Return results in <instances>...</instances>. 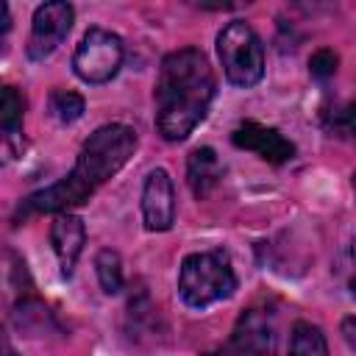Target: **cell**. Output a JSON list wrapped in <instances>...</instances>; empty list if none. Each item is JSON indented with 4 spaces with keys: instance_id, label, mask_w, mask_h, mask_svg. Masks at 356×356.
<instances>
[{
    "instance_id": "15",
    "label": "cell",
    "mask_w": 356,
    "mask_h": 356,
    "mask_svg": "<svg viewBox=\"0 0 356 356\" xmlns=\"http://www.w3.org/2000/svg\"><path fill=\"white\" fill-rule=\"evenodd\" d=\"M22 114H25V97L17 86H3L0 97V125L6 136H17L22 128Z\"/></svg>"
},
{
    "instance_id": "12",
    "label": "cell",
    "mask_w": 356,
    "mask_h": 356,
    "mask_svg": "<svg viewBox=\"0 0 356 356\" xmlns=\"http://www.w3.org/2000/svg\"><path fill=\"white\" fill-rule=\"evenodd\" d=\"M286 356H328V342L323 331L306 320H298L289 334V353Z\"/></svg>"
},
{
    "instance_id": "6",
    "label": "cell",
    "mask_w": 356,
    "mask_h": 356,
    "mask_svg": "<svg viewBox=\"0 0 356 356\" xmlns=\"http://www.w3.org/2000/svg\"><path fill=\"white\" fill-rule=\"evenodd\" d=\"M72 19H75V11L64 0H50V3L36 6L33 19H31V36H28V44H25L28 58L31 61L50 58L61 47V42L67 39V33L72 28Z\"/></svg>"
},
{
    "instance_id": "19",
    "label": "cell",
    "mask_w": 356,
    "mask_h": 356,
    "mask_svg": "<svg viewBox=\"0 0 356 356\" xmlns=\"http://www.w3.org/2000/svg\"><path fill=\"white\" fill-rule=\"evenodd\" d=\"M339 334H342L345 345L356 353V314H350V317H345V320L339 323Z\"/></svg>"
},
{
    "instance_id": "2",
    "label": "cell",
    "mask_w": 356,
    "mask_h": 356,
    "mask_svg": "<svg viewBox=\"0 0 356 356\" xmlns=\"http://www.w3.org/2000/svg\"><path fill=\"white\" fill-rule=\"evenodd\" d=\"M156 128L167 142H184L214 100V72L200 47H181L161 58L156 78Z\"/></svg>"
},
{
    "instance_id": "9",
    "label": "cell",
    "mask_w": 356,
    "mask_h": 356,
    "mask_svg": "<svg viewBox=\"0 0 356 356\" xmlns=\"http://www.w3.org/2000/svg\"><path fill=\"white\" fill-rule=\"evenodd\" d=\"M275 345V328L267 312L248 309L236 317L231 331V348L242 356H270Z\"/></svg>"
},
{
    "instance_id": "7",
    "label": "cell",
    "mask_w": 356,
    "mask_h": 356,
    "mask_svg": "<svg viewBox=\"0 0 356 356\" xmlns=\"http://www.w3.org/2000/svg\"><path fill=\"white\" fill-rule=\"evenodd\" d=\"M142 220L147 231H170L175 222V186L164 167L147 172L142 186Z\"/></svg>"
},
{
    "instance_id": "23",
    "label": "cell",
    "mask_w": 356,
    "mask_h": 356,
    "mask_svg": "<svg viewBox=\"0 0 356 356\" xmlns=\"http://www.w3.org/2000/svg\"><path fill=\"white\" fill-rule=\"evenodd\" d=\"M353 195H356V172H353Z\"/></svg>"
},
{
    "instance_id": "18",
    "label": "cell",
    "mask_w": 356,
    "mask_h": 356,
    "mask_svg": "<svg viewBox=\"0 0 356 356\" xmlns=\"http://www.w3.org/2000/svg\"><path fill=\"white\" fill-rule=\"evenodd\" d=\"M337 64H339V56H337L331 47H320V50H314L312 58H309V72H312V78H317V81H328V78L337 72Z\"/></svg>"
},
{
    "instance_id": "1",
    "label": "cell",
    "mask_w": 356,
    "mask_h": 356,
    "mask_svg": "<svg viewBox=\"0 0 356 356\" xmlns=\"http://www.w3.org/2000/svg\"><path fill=\"white\" fill-rule=\"evenodd\" d=\"M136 131L125 122H106L89 134L81 145L75 167L61 181L31 192L14 214V222L28 220L31 214H67L75 206H83L106 181H111L134 156Z\"/></svg>"
},
{
    "instance_id": "14",
    "label": "cell",
    "mask_w": 356,
    "mask_h": 356,
    "mask_svg": "<svg viewBox=\"0 0 356 356\" xmlns=\"http://www.w3.org/2000/svg\"><path fill=\"white\" fill-rule=\"evenodd\" d=\"M47 106H50V114H53L61 125L78 122V120L83 117V111H86L83 97H81L78 92H72V89H53Z\"/></svg>"
},
{
    "instance_id": "22",
    "label": "cell",
    "mask_w": 356,
    "mask_h": 356,
    "mask_svg": "<svg viewBox=\"0 0 356 356\" xmlns=\"http://www.w3.org/2000/svg\"><path fill=\"white\" fill-rule=\"evenodd\" d=\"M6 356H17L14 348H11V342H8V337H6Z\"/></svg>"
},
{
    "instance_id": "3",
    "label": "cell",
    "mask_w": 356,
    "mask_h": 356,
    "mask_svg": "<svg viewBox=\"0 0 356 356\" xmlns=\"http://www.w3.org/2000/svg\"><path fill=\"white\" fill-rule=\"evenodd\" d=\"M236 289V275L222 250L189 253L178 270V295L192 309H206L217 300L231 298Z\"/></svg>"
},
{
    "instance_id": "16",
    "label": "cell",
    "mask_w": 356,
    "mask_h": 356,
    "mask_svg": "<svg viewBox=\"0 0 356 356\" xmlns=\"http://www.w3.org/2000/svg\"><path fill=\"white\" fill-rule=\"evenodd\" d=\"M325 131L331 136H339V139L356 145V103H345V106L331 108L325 114Z\"/></svg>"
},
{
    "instance_id": "10",
    "label": "cell",
    "mask_w": 356,
    "mask_h": 356,
    "mask_svg": "<svg viewBox=\"0 0 356 356\" xmlns=\"http://www.w3.org/2000/svg\"><path fill=\"white\" fill-rule=\"evenodd\" d=\"M50 245H53V253L58 259V267H61V275L70 278L78 259H81V250L86 245V225L78 214H56L53 222H50Z\"/></svg>"
},
{
    "instance_id": "24",
    "label": "cell",
    "mask_w": 356,
    "mask_h": 356,
    "mask_svg": "<svg viewBox=\"0 0 356 356\" xmlns=\"http://www.w3.org/2000/svg\"><path fill=\"white\" fill-rule=\"evenodd\" d=\"M206 356H220V353H206Z\"/></svg>"
},
{
    "instance_id": "4",
    "label": "cell",
    "mask_w": 356,
    "mask_h": 356,
    "mask_svg": "<svg viewBox=\"0 0 356 356\" xmlns=\"http://www.w3.org/2000/svg\"><path fill=\"white\" fill-rule=\"evenodd\" d=\"M217 56L228 83L250 89L264 78V47L245 19H231L217 33Z\"/></svg>"
},
{
    "instance_id": "21",
    "label": "cell",
    "mask_w": 356,
    "mask_h": 356,
    "mask_svg": "<svg viewBox=\"0 0 356 356\" xmlns=\"http://www.w3.org/2000/svg\"><path fill=\"white\" fill-rule=\"evenodd\" d=\"M0 14H3V22H0V31L6 33L11 28V14H8V3H0Z\"/></svg>"
},
{
    "instance_id": "8",
    "label": "cell",
    "mask_w": 356,
    "mask_h": 356,
    "mask_svg": "<svg viewBox=\"0 0 356 356\" xmlns=\"http://www.w3.org/2000/svg\"><path fill=\"white\" fill-rule=\"evenodd\" d=\"M231 142L239 150H250L259 159H264L267 164H286L295 156V145L278 131V128H267L261 122L245 120L231 131Z\"/></svg>"
},
{
    "instance_id": "5",
    "label": "cell",
    "mask_w": 356,
    "mask_h": 356,
    "mask_svg": "<svg viewBox=\"0 0 356 356\" xmlns=\"http://www.w3.org/2000/svg\"><path fill=\"white\" fill-rule=\"evenodd\" d=\"M122 39L106 28H89L72 53V72L83 83H108L122 67Z\"/></svg>"
},
{
    "instance_id": "20",
    "label": "cell",
    "mask_w": 356,
    "mask_h": 356,
    "mask_svg": "<svg viewBox=\"0 0 356 356\" xmlns=\"http://www.w3.org/2000/svg\"><path fill=\"white\" fill-rule=\"evenodd\" d=\"M350 261H353V275H350V295L356 298V236H353V242H350Z\"/></svg>"
},
{
    "instance_id": "17",
    "label": "cell",
    "mask_w": 356,
    "mask_h": 356,
    "mask_svg": "<svg viewBox=\"0 0 356 356\" xmlns=\"http://www.w3.org/2000/svg\"><path fill=\"white\" fill-rule=\"evenodd\" d=\"M14 323H17L22 331L39 334V331H44V325L50 323V312H47L44 303H39V300H33V298H25L22 303H17Z\"/></svg>"
},
{
    "instance_id": "13",
    "label": "cell",
    "mask_w": 356,
    "mask_h": 356,
    "mask_svg": "<svg viewBox=\"0 0 356 356\" xmlns=\"http://www.w3.org/2000/svg\"><path fill=\"white\" fill-rule=\"evenodd\" d=\"M95 273H97V281H100V289L106 295H117L122 289V259L117 250L111 248H103L97 250L95 256Z\"/></svg>"
},
{
    "instance_id": "11",
    "label": "cell",
    "mask_w": 356,
    "mask_h": 356,
    "mask_svg": "<svg viewBox=\"0 0 356 356\" xmlns=\"http://www.w3.org/2000/svg\"><path fill=\"white\" fill-rule=\"evenodd\" d=\"M222 178V164H220V156L214 147L203 145V147H195L186 159V184L192 189V195L197 200L209 197L211 189L220 184Z\"/></svg>"
}]
</instances>
